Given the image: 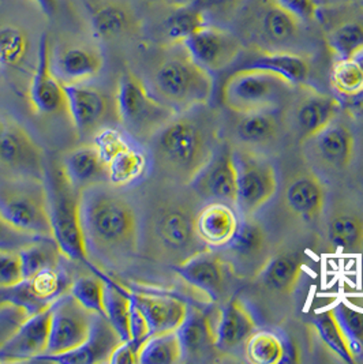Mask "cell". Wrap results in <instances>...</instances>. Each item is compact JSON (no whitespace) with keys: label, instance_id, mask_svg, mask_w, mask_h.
Returning <instances> with one entry per match:
<instances>
[{"label":"cell","instance_id":"6da1fadb","mask_svg":"<svg viewBox=\"0 0 363 364\" xmlns=\"http://www.w3.org/2000/svg\"><path fill=\"white\" fill-rule=\"evenodd\" d=\"M149 146L162 176L190 186L221 146L215 112L202 105L177 114L150 138Z\"/></svg>","mask_w":363,"mask_h":364},{"label":"cell","instance_id":"7a4b0ae2","mask_svg":"<svg viewBox=\"0 0 363 364\" xmlns=\"http://www.w3.org/2000/svg\"><path fill=\"white\" fill-rule=\"evenodd\" d=\"M80 220L89 257L111 267L132 262L141 247V225L132 203L100 184L80 194Z\"/></svg>","mask_w":363,"mask_h":364},{"label":"cell","instance_id":"3957f363","mask_svg":"<svg viewBox=\"0 0 363 364\" xmlns=\"http://www.w3.org/2000/svg\"><path fill=\"white\" fill-rule=\"evenodd\" d=\"M197 212L182 199L165 198L156 203L141 228L149 257L175 267L208 249L196 232Z\"/></svg>","mask_w":363,"mask_h":364},{"label":"cell","instance_id":"277c9868","mask_svg":"<svg viewBox=\"0 0 363 364\" xmlns=\"http://www.w3.org/2000/svg\"><path fill=\"white\" fill-rule=\"evenodd\" d=\"M164 48L145 81L150 93L178 114L208 105L215 90L214 74L197 65L183 46Z\"/></svg>","mask_w":363,"mask_h":364},{"label":"cell","instance_id":"5b68a950","mask_svg":"<svg viewBox=\"0 0 363 364\" xmlns=\"http://www.w3.org/2000/svg\"><path fill=\"white\" fill-rule=\"evenodd\" d=\"M0 218L25 237L53 239L46 179L0 181Z\"/></svg>","mask_w":363,"mask_h":364},{"label":"cell","instance_id":"8992f818","mask_svg":"<svg viewBox=\"0 0 363 364\" xmlns=\"http://www.w3.org/2000/svg\"><path fill=\"white\" fill-rule=\"evenodd\" d=\"M303 25L275 0H248L241 18L242 34L254 50L264 52L305 53Z\"/></svg>","mask_w":363,"mask_h":364},{"label":"cell","instance_id":"52a82bcc","mask_svg":"<svg viewBox=\"0 0 363 364\" xmlns=\"http://www.w3.org/2000/svg\"><path fill=\"white\" fill-rule=\"evenodd\" d=\"M46 186L50 205L52 236L63 255L77 262H83L100 276L99 269H95L85 246L83 227L80 220V194L66 179L60 164L47 168Z\"/></svg>","mask_w":363,"mask_h":364},{"label":"cell","instance_id":"ba28073f","mask_svg":"<svg viewBox=\"0 0 363 364\" xmlns=\"http://www.w3.org/2000/svg\"><path fill=\"white\" fill-rule=\"evenodd\" d=\"M297 89L279 74L254 67L232 73L221 87V101L236 115L276 109L287 93Z\"/></svg>","mask_w":363,"mask_h":364},{"label":"cell","instance_id":"9c48e42d","mask_svg":"<svg viewBox=\"0 0 363 364\" xmlns=\"http://www.w3.org/2000/svg\"><path fill=\"white\" fill-rule=\"evenodd\" d=\"M115 104L117 122L132 138L148 142L178 114L156 99L145 81L132 71H126L120 77Z\"/></svg>","mask_w":363,"mask_h":364},{"label":"cell","instance_id":"30bf717a","mask_svg":"<svg viewBox=\"0 0 363 364\" xmlns=\"http://www.w3.org/2000/svg\"><path fill=\"white\" fill-rule=\"evenodd\" d=\"M174 270L190 289L191 296L205 307L223 304L231 298L232 284L238 279L220 251L209 247L175 266Z\"/></svg>","mask_w":363,"mask_h":364},{"label":"cell","instance_id":"8fae6325","mask_svg":"<svg viewBox=\"0 0 363 364\" xmlns=\"http://www.w3.org/2000/svg\"><path fill=\"white\" fill-rule=\"evenodd\" d=\"M233 154L239 183L236 209L242 217H253L275 197L279 187L278 172L261 151L236 148Z\"/></svg>","mask_w":363,"mask_h":364},{"label":"cell","instance_id":"7c38bea8","mask_svg":"<svg viewBox=\"0 0 363 364\" xmlns=\"http://www.w3.org/2000/svg\"><path fill=\"white\" fill-rule=\"evenodd\" d=\"M238 279L256 280L276 252L264 224L253 217H242L231 243L219 250Z\"/></svg>","mask_w":363,"mask_h":364},{"label":"cell","instance_id":"4fadbf2b","mask_svg":"<svg viewBox=\"0 0 363 364\" xmlns=\"http://www.w3.org/2000/svg\"><path fill=\"white\" fill-rule=\"evenodd\" d=\"M298 89L300 92L285 112L283 122L295 134L299 144L303 145L337 119L342 104L336 97L320 92L309 83L298 86Z\"/></svg>","mask_w":363,"mask_h":364},{"label":"cell","instance_id":"5bb4252c","mask_svg":"<svg viewBox=\"0 0 363 364\" xmlns=\"http://www.w3.org/2000/svg\"><path fill=\"white\" fill-rule=\"evenodd\" d=\"M0 168L17 176L46 179L44 150L19 123L0 116Z\"/></svg>","mask_w":363,"mask_h":364},{"label":"cell","instance_id":"9a60e30c","mask_svg":"<svg viewBox=\"0 0 363 364\" xmlns=\"http://www.w3.org/2000/svg\"><path fill=\"white\" fill-rule=\"evenodd\" d=\"M93 316L68 292L56 299L51 304L50 340L46 355H60L80 347L89 337Z\"/></svg>","mask_w":363,"mask_h":364},{"label":"cell","instance_id":"2e32d148","mask_svg":"<svg viewBox=\"0 0 363 364\" xmlns=\"http://www.w3.org/2000/svg\"><path fill=\"white\" fill-rule=\"evenodd\" d=\"M183 47L197 65L214 74L235 63L243 50V41L231 31L208 23L189 37Z\"/></svg>","mask_w":363,"mask_h":364},{"label":"cell","instance_id":"e0dca14e","mask_svg":"<svg viewBox=\"0 0 363 364\" xmlns=\"http://www.w3.org/2000/svg\"><path fill=\"white\" fill-rule=\"evenodd\" d=\"M29 102L36 115H67L65 85L52 68V44L48 34L40 37L37 60L29 86Z\"/></svg>","mask_w":363,"mask_h":364},{"label":"cell","instance_id":"ac0fdd59","mask_svg":"<svg viewBox=\"0 0 363 364\" xmlns=\"http://www.w3.org/2000/svg\"><path fill=\"white\" fill-rule=\"evenodd\" d=\"M67 116L80 135L96 134L116 111L115 99L111 100L99 87L86 83L65 85Z\"/></svg>","mask_w":363,"mask_h":364},{"label":"cell","instance_id":"d6986e66","mask_svg":"<svg viewBox=\"0 0 363 364\" xmlns=\"http://www.w3.org/2000/svg\"><path fill=\"white\" fill-rule=\"evenodd\" d=\"M190 186L201 199L223 202L236 208L239 183L233 148L220 146L212 161Z\"/></svg>","mask_w":363,"mask_h":364},{"label":"cell","instance_id":"ffe728a7","mask_svg":"<svg viewBox=\"0 0 363 364\" xmlns=\"http://www.w3.org/2000/svg\"><path fill=\"white\" fill-rule=\"evenodd\" d=\"M303 146L309 150V157L315 166L330 173H340L354 161L355 136L347 124L333 120L325 130L305 142Z\"/></svg>","mask_w":363,"mask_h":364},{"label":"cell","instance_id":"44dd1931","mask_svg":"<svg viewBox=\"0 0 363 364\" xmlns=\"http://www.w3.org/2000/svg\"><path fill=\"white\" fill-rule=\"evenodd\" d=\"M51 306L29 315L1 346L0 360L33 362L46 355L50 340Z\"/></svg>","mask_w":363,"mask_h":364},{"label":"cell","instance_id":"7402d4cb","mask_svg":"<svg viewBox=\"0 0 363 364\" xmlns=\"http://www.w3.org/2000/svg\"><path fill=\"white\" fill-rule=\"evenodd\" d=\"M281 200L284 209L293 217L314 221L324 213L327 190L315 172L302 171L288 178Z\"/></svg>","mask_w":363,"mask_h":364},{"label":"cell","instance_id":"603a6c76","mask_svg":"<svg viewBox=\"0 0 363 364\" xmlns=\"http://www.w3.org/2000/svg\"><path fill=\"white\" fill-rule=\"evenodd\" d=\"M122 343L119 334L104 315H95L89 337L80 347L60 355H43L33 362L60 364L108 363L112 352Z\"/></svg>","mask_w":363,"mask_h":364},{"label":"cell","instance_id":"cb8c5ba5","mask_svg":"<svg viewBox=\"0 0 363 364\" xmlns=\"http://www.w3.org/2000/svg\"><path fill=\"white\" fill-rule=\"evenodd\" d=\"M258 329L256 316L245 300L231 296L219 306L216 323V348L231 353L243 348L248 337Z\"/></svg>","mask_w":363,"mask_h":364},{"label":"cell","instance_id":"d4e9b609","mask_svg":"<svg viewBox=\"0 0 363 364\" xmlns=\"http://www.w3.org/2000/svg\"><path fill=\"white\" fill-rule=\"evenodd\" d=\"M219 307L208 306V310L190 307L178 334L183 347V360H202L216 348V323ZM219 352V350H217Z\"/></svg>","mask_w":363,"mask_h":364},{"label":"cell","instance_id":"484cf974","mask_svg":"<svg viewBox=\"0 0 363 364\" xmlns=\"http://www.w3.org/2000/svg\"><path fill=\"white\" fill-rule=\"evenodd\" d=\"M209 23L208 13L196 0L175 1L156 25V36L164 47L183 46L201 28Z\"/></svg>","mask_w":363,"mask_h":364},{"label":"cell","instance_id":"4316f807","mask_svg":"<svg viewBox=\"0 0 363 364\" xmlns=\"http://www.w3.org/2000/svg\"><path fill=\"white\" fill-rule=\"evenodd\" d=\"M104 67V56L98 47L71 44L52 50V68L63 85L85 83L98 77Z\"/></svg>","mask_w":363,"mask_h":364},{"label":"cell","instance_id":"83f0119b","mask_svg":"<svg viewBox=\"0 0 363 364\" xmlns=\"http://www.w3.org/2000/svg\"><path fill=\"white\" fill-rule=\"evenodd\" d=\"M149 325L150 334L178 331L189 313V304L182 299L153 292H132Z\"/></svg>","mask_w":363,"mask_h":364},{"label":"cell","instance_id":"f1b7e54d","mask_svg":"<svg viewBox=\"0 0 363 364\" xmlns=\"http://www.w3.org/2000/svg\"><path fill=\"white\" fill-rule=\"evenodd\" d=\"M303 277V259L299 252L280 250L273 254L269 264L254 280L265 294L288 298L295 294Z\"/></svg>","mask_w":363,"mask_h":364},{"label":"cell","instance_id":"f546056e","mask_svg":"<svg viewBox=\"0 0 363 364\" xmlns=\"http://www.w3.org/2000/svg\"><path fill=\"white\" fill-rule=\"evenodd\" d=\"M239 228L233 208L223 202H209L196 215V232L199 240L209 249L227 247Z\"/></svg>","mask_w":363,"mask_h":364},{"label":"cell","instance_id":"4dcf8cb0","mask_svg":"<svg viewBox=\"0 0 363 364\" xmlns=\"http://www.w3.org/2000/svg\"><path fill=\"white\" fill-rule=\"evenodd\" d=\"M90 28L96 40L112 41L135 33L140 21L129 3L107 0L90 7Z\"/></svg>","mask_w":363,"mask_h":364},{"label":"cell","instance_id":"1f68e13d","mask_svg":"<svg viewBox=\"0 0 363 364\" xmlns=\"http://www.w3.org/2000/svg\"><path fill=\"white\" fill-rule=\"evenodd\" d=\"M60 168L68 183L78 193L102 182H108L107 164L101 160L93 144L67 151L60 161Z\"/></svg>","mask_w":363,"mask_h":364},{"label":"cell","instance_id":"d6a6232c","mask_svg":"<svg viewBox=\"0 0 363 364\" xmlns=\"http://www.w3.org/2000/svg\"><path fill=\"white\" fill-rule=\"evenodd\" d=\"M283 124L284 122L276 115V109L241 115L233 129L236 148L260 151L278 141Z\"/></svg>","mask_w":363,"mask_h":364},{"label":"cell","instance_id":"836d02e7","mask_svg":"<svg viewBox=\"0 0 363 364\" xmlns=\"http://www.w3.org/2000/svg\"><path fill=\"white\" fill-rule=\"evenodd\" d=\"M327 239L333 249L344 252L363 251V213L351 206L336 209L328 220Z\"/></svg>","mask_w":363,"mask_h":364},{"label":"cell","instance_id":"e575fe53","mask_svg":"<svg viewBox=\"0 0 363 364\" xmlns=\"http://www.w3.org/2000/svg\"><path fill=\"white\" fill-rule=\"evenodd\" d=\"M243 67L264 68L284 77L295 87L307 85L310 62L307 55L294 52H264L256 50V56Z\"/></svg>","mask_w":363,"mask_h":364},{"label":"cell","instance_id":"d590c367","mask_svg":"<svg viewBox=\"0 0 363 364\" xmlns=\"http://www.w3.org/2000/svg\"><path fill=\"white\" fill-rule=\"evenodd\" d=\"M309 328L315 340L321 344V347L335 358H337V360L347 364L357 363L348 340L333 313V309L315 315Z\"/></svg>","mask_w":363,"mask_h":364},{"label":"cell","instance_id":"8d00e7d4","mask_svg":"<svg viewBox=\"0 0 363 364\" xmlns=\"http://www.w3.org/2000/svg\"><path fill=\"white\" fill-rule=\"evenodd\" d=\"M130 309H132V292L105 277L104 316L119 334L122 341L130 340V329H129Z\"/></svg>","mask_w":363,"mask_h":364},{"label":"cell","instance_id":"74e56055","mask_svg":"<svg viewBox=\"0 0 363 364\" xmlns=\"http://www.w3.org/2000/svg\"><path fill=\"white\" fill-rule=\"evenodd\" d=\"M18 252L23 266L25 280L41 270L59 267L62 257H65L53 239H33L23 245Z\"/></svg>","mask_w":363,"mask_h":364},{"label":"cell","instance_id":"f35d334b","mask_svg":"<svg viewBox=\"0 0 363 364\" xmlns=\"http://www.w3.org/2000/svg\"><path fill=\"white\" fill-rule=\"evenodd\" d=\"M327 46L336 59H352L363 52V19H347L325 36Z\"/></svg>","mask_w":363,"mask_h":364},{"label":"cell","instance_id":"ab89813d","mask_svg":"<svg viewBox=\"0 0 363 364\" xmlns=\"http://www.w3.org/2000/svg\"><path fill=\"white\" fill-rule=\"evenodd\" d=\"M243 353L251 364H280L287 360L284 341L270 331H254L243 346Z\"/></svg>","mask_w":363,"mask_h":364},{"label":"cell","instance_id":"60d3db41","mask_svg":"<svg viewBox=\"0 0 363 364\" xmlns=\"http://www.w3.org/2000/svg\"><path fill=\"white\" fill-rule=\"evenodd\" d=\"M183 362V347L178 331L150 334L140 349L141 364H175Z\"/></svg>","mask_w":363,"mask_h":364},{"label":"cell","instance_id":"b9f144b4","mask_svg":"<svg viewBox=\"0 0 363 364\" xmlns=\"http://www.w3.org/2000/svg\"><path fill=\"white\" fill-rule=\"evenodd\" d=\"M361 300L347 299L333 307L357 363L363 362V299Z\"/></svg>","mask_w":363,"mask_h":364},{"label":"cell","instance_id":"7bdbcfd3","mask_svg":"<svg viewBox=\"0 0 363 364\" xmlns=\"http://www.w3.org/2000/svg\"><path fill=\"white\" fill-rule=\"evenodd\" d=\"M148 169V157L141 151L130 146L119 153L112 161L108 163V182L116 187L129 186L140 181Z\"/></svg>","mask_w":363,"mask_h":364},{"label":"cell","instance_id":"ee69618b","mask_svg":"<svg viewBox=\"0 0 363 364\" xmlns=\"http://www.w3.org/2000/svg\"><path fill=\"white\" fill-rule=\"evenodd\" d=\"M330 85L343 97H358L363 95V70L355 58L336 59L330 70Z\"/></svg>","mask_w":363,"mask_h":364},{"label":"cell","instance_id":"f6af8a7d","mask_svg":"<svg viewBox=\"0 0 363 364\" xmlns=\"http://www.w3.org/2000/svg\"><path fill=\"white\" fill-rule=\"evenodd\" d=\"M104 292L105 276L96 273L75 279L68 288V294L93 315H104Z\"/></svg>","mask_w":363,"mask_h":364},{"label":"cell","instance_id":"bcb514c9","mask_svg":"<svg viewBox=\"0 0 363 364\" xmlns=\"http://www.w3.org/2000/svg\"><path fill=\"white\" fill-rule=\"evenodd\" d=\"M29 50L28 34L13 25L0 28V65L6 67H19Z\"/></svg>","mask_w":363,"mask_h":364},{"label":"cell","instance_id":"7dc6e473","mask_svg":"<svg viewBox=\"0 0 363 364\" xmlns=\"http://www.w3.org/2000/svg\"><path fill=\"white\" fill-rule=\"evenodd\" d=\"M93 146L99 151L101 160L108 166L116 156L132 145L125 135L114 127H102L93 135Z\"/></svg>","mask_w":363,"mask_h":364},{"label":"cell","instance_id":"c3c4849f","mask_svg":"<svg viewBox=\"0 0 363 364\" xmlns=\"http://www.w3.org/2000/svg\"><path fill=\"white\" fill-rule=\"evenodd\" d=\"M25 282L19 252L0 247V289L14 288Z\"/></svg>","mask_w":363,"mask_h":364},{"label":"cell","instance_id":"681fc988","mask_svg":"<svg viewBox=\"0 0 363 364\" xmlns=\"http://www.w3.org/2000/svg\"><path fill=\"white\" fill-rule=\"evenodd\" d=\"M281 9L299 19L302 23L315 22L321 18V7L317 0H275Z\"/></svg>","mask_w":363,"mask_h":364},{"label":"cell","instance_id":"f907efd6","mask_svg":"<svg viewBox=\"0 0 363 364\" xmlns=\"http://www.w3.org/2000/svg\"><path fill=\"white\" fill-rule=\"evenodd\" d=\"M144 343V341H142ZM141 341L126 340L122 341L115 350L112 352L110 362L111 364H138L140 363V349L142 346Z\"/></svg>","mask_w":363,"mask_h":364},{"label":"cell","instance_id":"816d5d0a","mask_svg":"<svg viewBox=\"0 0 363 364\" xmlns=\"http://www.w3.org/2000/svg\"><path fill=\"white\" fill-rule=\"evenodd\" d=\"M129 329H130V338L135 341H145L150 336L148 322L140 307L134 303L132 298V309H130V321H129Z\"/></svg>","mask_w":363,"mask_h":364},{"label":"cell","instance_id":"f5cc1de1","mask_svg":"<svg viewBox=\"0 0 363 364\" xmlns=\"http://www.w3.org/2000/svg\"><path fill=\"white\" fill-rule=\"evenodd\" d=\"M206 13H214L217 16L231 14L241 9L245 0H196Z\"/></svg>","mask_w":363,"mask_h":364},{"label":"cell","instance_id":"db71d44e","mask_svg":"<svg viewBox=\"0 0 363 364\" xmlns=\"http://www.w3.org/2000/svg\"><path fill=\"white\" fill-rule=\"evenodd\" d=\"M17 237L28 239L16 231H13L1 218H0V247L7 249L9 245H14L17 242Z\"/></svg>","mask_w":363,"mask_h":364},{"label":"cell","instance_id":"11a10c76","mask_svg":"<svg viewBox=\"0 0 363 364\" xmlns=\"http://www.w3.org/2000/svg\"><path fill=\"white\" fill-rule=\"evenodd\" d=\"M34 1L41 13H44L48 18H53L59 11V0H32Z\"/></svg>","mask_w":363,"mask_h":364},{"label":"cell","instance_id":"9f6ffc18","mask_svg":"<svg viewBox=\"0 0 363 364\" xmlns=\"http://www.w3.org/2000/svg\"><path fill=\"white\" fill-rule=\"evenodd\" d=\"M355 59L358 60V63H359V66L362 67L363 70V52H361L358 56H355Z\"/></svg>","mask_w":363,"mask_h":364},{"label":"cell","instance_id":"6f0895ef","mask_svg":"<svg viewBox=\"0 0 363 364\" xmlns=\"http://www.w3.org/2000/svg\"><path fill=\"white\" fill-rule=\"evenodd\" d=\"M359 7H361V9H362L363 10V0H361V1H359Z\"/></svg>","mask_w":363,"mask_h":364},{"label":"cell","instance_id":"680465c9","mask_svg":"<svg viewBox=\"0 0 363 364\" xmlns=\"http://www.w3.org/2000/svg\"><path fill=\"white\" fill-rule=\"evenodd\" d=\"M1 67H3V66H1V65H0V70H1Z\"/></svg>","mask_w":363,"mask_h":364}]
</instances>
